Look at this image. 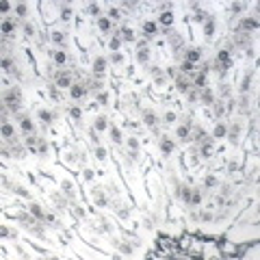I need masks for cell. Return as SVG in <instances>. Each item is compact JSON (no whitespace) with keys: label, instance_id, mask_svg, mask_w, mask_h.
Masks as SVG:
<instances>
[{"label":"cell","instance_id":"obj_21","mask_svg":"<svg viewBox=\"0 0 260 260\" xmlns=\"http://www.w3.org/2000/svg\"><path fill=\"white\" fill-rule=\"evenodd\" d=\"M52 200H54V204H56V206H61V208H63V206H67V202H65L59 193H54V195H52Z\"/></svg>","mask_w":260,"mask_h":260},{"label":"cell","instance_id":"obj_13","mask_svg":"<svg viewBox=\"0 0 260 260\" xmlns=\"http://www.w3.org/2000/svg\"><path fill=\"white\" fill-rule=\"evenodd\" d=\"M204 33H206L208 37L215 33V22H213V20H208V22H206V26H204Z\"/></svg>","mask_w":260,"mask_h":260},{"label":"cell","instance_id":"obj_48","mask_svg":"<svg viewBox=\"0 0 260 260\" xmlns=\"http://www.w3.org/2000/svg\"><path fill=\"white\" fill-rule=\"evenodd\" d=\"M119 249H122V252H124V254H130V252H132V249H130L128 245H119Z\"/></svg>","mask_w":260,"mask_h":260},{"label":"cell","instance_id":"obj_14","mask_svg":"<svg viewBox=\"0 0 260 260\" xmlns=\"http://www.w3.org/2000/svg\"><path fill=\"white\" fill-rule=\"evenodd\" d=\"M219 61H221L225 67H230V54H228L225 50H223V52H219Z\"/></svg>","mask_w":260,"mask_h":260},{"label":"cell","instance_id":"obj_6","mask_svg":"<svg viewBox=\"0 0 260 260\" xmlns=\"http://www.w3.org/2000/svg\"><path fill=\"white\" fill-rule=\"evenodd\" d=\"M104 70H106V61H104V59H95V65H93V72H95V74H102Z\"/></svg>","mask_w":260,"mask_h":260},{"label":"cell","instance_id":"obj_32","mask_svg":"<svg viewBox=\"0 0 260 260\" xmlns=\"http://www.w3.org/2000/svg\"><path fill=\"white\" fill-rule=\"evenodd\" d=\"M180 195H182V200H184V202H191V191H189V189H182V191H180Z\"/></svg>","mask_w":260,"mask_h":260},{"label":"cell","instance_id":"obj_29","mask_svg":"<svg viewBox=\"0 0 260 260\" xmlns=\"http://www.w3.org/2000/svg\"><path fill=\"white\" fill-rule=\"evenodd\" d=\"M236 41H238V46H247V43H249V37H247V35H238Z\"/></svg>","mask_w":260,"mask_h":260},{"label":"cell","instance_id":"obj_7","mask_svg":"<svg viewBox=\"0 0 260 260\" xmlns=\"http://www.w3.org/2000/svg\"><path fill=\"white\" fill-rule=\"evenodd\" d=\"M213 100H215V98H213V91H210V89H204V91H202V102H204V104H213Z\"/></svg>","mask_w":260,"mask_h":260},{"label":"cell","instance_id":"obj_43","mask_svg":"<svg viewBox=\"0 0 260 260\" xmlns=\"http://www.w3.org/2000/svg\"><path fill=\"white\" fill-rule=\"evenodd\" d=\"M178 87H180L182 91L186 89V80H184V76H180V78H178Z\"/></svg>","mask_w":260,"mask_h":260},{"label":"cell","instance_id":"obj_20","mask_svg":"<svg viewBox=\"0 0 260 260\" xmlns=\"http://www.w3.org/2000/svg\"><path fill=\"white\" fill-rule=\"evenodd\" d=\"M63 189H65V193H67L70 197H74V189H72V182H70V180H63Z\"/></svg>","mask_w":260,"mask_h":260},{"label":"cell","instance_id":"obj_2","mask_svg":"<svg viewBox=\"0 0 260 260\" xmlns=\"http://www.w3.org/2000/svg\"><path fill=\"white\" fill-rule=\"evenodd\" d=\"M56 85L59 87H70L72 85V74H70V72H59V74H56Z\"/></svg>","mask_w":260,"mask_h":260},{"label":"cell","instance_id":"obj_42","mask_svg":"<svg viewBox=\"0 0 260 260\" xmlns=\"http://www.w3.org/2000/svg\"><path fill=\"white\" fill-rule=\"evenodd\" d=\"M108 46H111V50H117V48H119V39H115V37H113Z\"/></svg>","mask_w":260,"mask_h":260},{"label":"cell","instance_id":"obj_33","mask_svg":"<svg viewBox=\"0 0 260 260\" xmlns=\"http://www.w3.org/2000/svg\"><path fill=\"white\" fill-rule=\"evenodd\" d=\"M111 137H113V141H117V143L122 141V134H119V130H117V128L111 130Z\"/></svg>","mask_w":260,"mask_h":260},{"label":"cell","instance_id":"obj_31","mask_svg":"<svg viewBox=\"0 0 260 260\" xmlns=\"http://www.w3.org/2000/svg\"><path fill=\"white\" fill-rule=\"evenodd\" d=\"M122 33H124V39H126V41H130V39H134V33H132L130 28H124Z\"/></svg>","mask_w":260,"mask_h":260},{"label":"cell","instance_id":"obj_9","mask_svg":"<svg viewBox=\"0 0 260 260\" xmlns=\"http://www.w3.org/2000/svg\"><path fill=\"white\" fill-rule=\"evenodd\" d=\"M31 213L35 215V219H41L43 221V213H41V208H39L37 204H31Z\"/></svg>","mask_w":260,"mask_h":260},{"label":"cell","instance_id":"obj_22","mask_svg":"<svg viewBox=\"0 0 260 260\" xmlns=\"http://www.w3.org/2000/svg\"><path fill=\"white\" fill-rule=\"evenodd\" d=\"M13 26H15V24H13L11 20H7V22H2V33H11V31H13Z\"/></svg>","mask_w":260,"mask_h":260},{"label":"cell","instance_id":"obj_37","mask_svg":"<svg viewBox=\"0 0 260 260\" xmlns=\"http://www.w3.org/2000/svg\"><path fill=\"white\" fill-rule=\"evenodd\" d=\"M89 13H91V15H98V13H100V7H98V4H89Z\"/></svg>","mask_w":260,"mask_h":260},{"label":"cell","instance_id":"obj_19","mask_svg":"<svg viewBox=\"0 0 260 260\" xmlns=\"http://www.w3.org/2000/svg\"><path fill=\"white\" fill-rule=\"evenodd\" d=\"M143 31L152 35V33H156V24H154V22H145V24H143Z\"/></svg>","mask_w":260,"mask_h":260},{"label":"cell","instance_id":"obj_49","mask_svg":"<svg viewBox=\"0 0 260 260\" xmlns=\"http://www.w3.org/2000/svg\"><path fill=\"white\" fill-rule=\"evenodd\" d=\"M15 191H17V193H20V195H24V197H28V193H26V189H20V186H17V189H15Z\"/></svg>","mask_w":260,"mask_h":260},{"label":"cell","instance_id":"obj_5","mask_svg":"<svg viewBox=\"0 0 260 260\" xmlns=\"http://www.w3.org/2000/svg\"><path fill=\"white\" fill-rule=\"evenodd\" d=\"M256 26H258V22H256V20H252V17H249V20H243V22H241V28H243V31H254Z\"/></svg>","mask_w":260,"mask_h":260},{"label":"cell","instance_id":"obj_25","mask_svg":"<svg viewBox=\"0 0 260 260\" xmlns=\"http://www.w3.org/2000/svg\"><path fill=\"white\" fill-rule=\"evenodd\" d=\"M161 147H163V152H165V154H169V152L173 150V143H171V141H163V145H161Z\"/></svg>","mask_w":260,"mask_h":260},{"label":"cell","instance_id":"obj_39","mask_svg":"<svg viewBox=\"0 0 260 260\" xmlns=\"http://www.w3.org/2000/svg\"><path fill=\"white\" fill-rule=\"evenodd\" d=\"M145 124H150V126H152V124H156V117H154L152 113H147V115H145Z\"/></svg>","mask_w":260,"mask_h":260},{"label":"cell","instance_id":"obj_52","mask_svg":"<svg viewBox=\"0 0 260 260\" xmlns=\"http://www.w3.org/2000/svg\"><path fill=\"white\" fill-rule=\"evenodd\" d=\"M74 213H76L78 217H83V215H85V210H83V208H74Z\"/></svg>","mask_w":260,"mask_h":260},{"label":"cell","instance_id":"obj_50","mask_svg":"<svg viewBox=\"0 0 260 260\" xmlns=\"http://www.w3.org/2000/svg\"><path fill=\"white\" fill-rule=\"evenodd\" d=\"M128 145H130V147H137V145H139V141H137V139H130Z\"/></svg>","mask_w":260,"mask_h":260},{"label":"cell","instance_id":"obj_18","mask_svg":"<svg viewBox=\"0 0 260 260\" xmlns=\"http://www.w3.org/2000/svg\"><path fill=\"white\" fill-rule=\"evenodd\" d=\"M98 26H100V31H104V33H106V31H108V28H111V22H108V20H106V17H102V20H100V22H98Z\"/></svg>","mask_w":260,"mask_h":260},{"label":"cell","instance_id":"obj_40","mask_svg":"<svg viewBox=\"0 0 260 260\" xmlns=\"http://www.w3.org/2000/svg\"><path fill=\"white\" fill-rule=\"evenodd\" d=\"M243 7H245L243 2H236V4H232V11H234V13H238V11H243Z\"/></svg>","mask_w":260,"mask_h":260},{"label":"cell","instance_id":"obj_46","mask_svg":"<svg viewBox=\"0 0 260 260\" xmlns=\"http://www.w3.org/2000/svg\"><path fill=\"white\" fill-rule=\"evenodd\" d=\"M0 11L7 13V11H9V2H2V4H0Z\"/></svg>","mask_w":260,"mask_h":260},{"label":"cell","instance_id":"obj_3","mask_svg":"<svg viewBox=\"0 0 260 260\" xmlns=\"http://www.w3.org/2000/svg\"><path fill=\"white\" fill-rule=\"evenodd\" d=\"M137 59H139V63H147V59H150V52H147V48H145V41L139 43V52H137Z\"/></svg>","mask_w":260,"mask_h":260},{"label":"cell","instance_id":"obj_1","mask_svg":"<svg viewBox=\"0 0 260 260\" xmlns=\"http://www.w3.org/2000/svg\"><path fill=\"white\" fill-rule=\"evenodd\" d=\"M20 100H22V91H20L17 87H13V89L7 93V98H4V102H7L9 106H20Z\"/></svg>","mask_w":260,"mask_h":260},{"label":"cell","instance_id":"obj_44","mask_svg":"<svg viewBox=\"0 0 260 260\" xmlns=\"http://www.w3.org/2000/svg\"><path fill=\"white\" fill-rule=\"evenodd\" d=\"M2 67L9 70V67H11V59H2Z\"/></svg>","mask_w":260,"mask_h":260},{"label":"cell","instance_id":"obj_15","mask_svg":"<svg viewBox=\"0 0 260 260\" xmlns=\"http://www.w3.org/2000/svg\"><path fill=\"white\" fill-rule=\"evenodd\" d=\"M202 154H204V156H210V154H213V143H210V141H206V143L202 145Z\"/></svg>","mask_w":260,"mask_h":260},{"label":"cell","instance_id":"obj_23","mask_svg":"<svg viewBox=\"0 0 260 260\" xmlns=\"http://www.w3.org/2000/svg\"><path fill=\"white\" fill-rule=\"evenodd\" d=\"M95 128H98V130L106 128V117H98V119H95Z\"/></svg>","mask_w":260,"mask_h":260},{"label":"cell","instance_id":"obj_11","mask_svg":"<svg viewBox=\"0 0 260 260\" xmlns=\"http://www.w3.org/2000/svg\"><path fill=\"white\" fill-rule=\"evenodd\" d=\"M193 83H195V87H204L206 76H204V74H195V76H193Z\"/></svg>","mask_w":260,"mask_h":260},{"label":"cell","instance_id":"obj_35","mask_svg":"<svg viewBox=\"0 0 260 260\" xmlns=\"http://www.w3.org/2000/svg\"><path fill=\"white\" fill-rule=\"evenodd\" d=\"M43 219H46V221H48L50 225H59V221L54 219V215H46V217H43Z\"/></svg>","mask_w":260,"mask_h":260},{"label":"cell","instance_id":"obj_36","mask_svg":"<svg viewBox=\"0 0 260 260\" xmlns=\"http://www.w3.org/2000/svg\"><path fill=\"white\" fill-rule=\"evenodd\" d=\"M15 11H17V15H26V4H17Z\"/></svg>","mask_w":260,"mask_h":260},{"label":"cell","instance_id":"obj_34","mask_svg":"<svg viewBox=\"0 0 260 260\" xmlns=\"http://www.w3.org/2000/svg\"><path fill=\"white\" fill-rule=\"evenodd\" d=\"M215 134H217V137H223V134H225V126H223V124H219V126L215 128Z\"/></svg>","mask_w":260,"mask_h":260},{"label":"cell","instance_id":"obj_24","mask_svg":"<svg viewBox=\"0 0 260 260\" xmlns=\"http://www.w3.org/2000/svg\"><path fill=\"white\" fill-rule=\"evenodd\" d=\"M63 39H65V37H63V33H59V31H54V33H52V41H54V43H63Z\"/></svg>","mask_w":260,"mask_h":260},{"label":"cell","instance_id":"obj_16","mask_svg":"<svg viewBox=\"0 0 260 260\" xmlns=\"http://www.w3.org/2000/svg\"><path fill=\"white\" fill-rule=\"evenodd\" d=\"M20 124H22V130H24V132H31V130H33V122H31V119H24V117H22Z\"/></svg>","mask_w":260,"mask_h":260},{"label":"cell","instance_id":"obj_26","mask_svg":"<svg viewBox=\"0 0 260 260\" xmlns=\"http://www.w3.org/2000/svg\"><path fill=\"white\" fill-rule=\"evenodd\" d=\"M13 134V128L9 124H2V137H11Z\"/></svg>","mask_w":260,"mask_h":260},{"label":"cell","instance_id":"obj_27","mask_svg":"<svg viewBox=\"0 0 260 260\" xmlns=\"http://www.w3.org/2000/svg\"><path fill=\"white\" fill-rule=\"evenodd\" d=\"M54 61H56L59 65H63V63H65V54H63V52H54Z\"/></svg>","mask_w":260,"mask_h":260},{"label":"cell","instance_id":"obj_28","mask_svg":"<svg viewBox=\"0 0 260 260\" xmlns=\"http://www.w3.org/2000/svg\"><path fill=\"white\" fill-rule=\"evenodd\" d=\"M180 43H182V39H180V35H171V46L178 50L180 48Z\"/></svg>","mask_w":260,"mask_h":260},{"label":"cell","instance_id":"obj_8","mask_svg":"<svg viewBox=\"0 0 260 260\" xmlns=\"http://www.w3.org/2000/svg\"><path fill=\"white\" fill-rule=\"evenodd\" d=\"M197 59H200V50H191L189 54H186V61L193 65V63H197Z\"/></svg>","mask_w":260,"mask_h":260},{"label":"cell","instance_id":"obj_45","mask_svg":"<svg viewBox=\"0 0 260 260\" xmlns=\"http://www.w3.org/2000/svg\"><path fill=\"white\" fill-rule=\"evenodd\" d=\"M191 202H193V204H200V202H202V197L195 193V195H191Z\"/></svg>","mask_w":260,"mask_h":260},{"label":"cell","instance_id":"obj_10","mask_svg":"<svg viewBox=\"0 0 260 260\" xmlns=\"http://www.w3.org/2000/svg\"><path fill=\"white\" fill-rule=\"evenodd\" d=\"M171 22H173V15H171V13H161V24L169 26Z\"/></svg>","mask_w":260,"mask_h":260},{"label":"cell","instance_id":"obj_51","mask_svg":"<svg viewBox=\"0 0 260 260\" xmlns=\"http://www.w3.org/2000/svg\"><path fill=\"white\" fill-rule=\"evenodd\" d=\"M98 100H100L102 104H106V93H100V98H98Z\"/></svg>","mask_w":260,"mask_h":260},{"label":"cell","instance_id":"obj_17","mask_svg":"<svg viewBox=\"0 0 260 260\" xmlns=\"http://www.w3.org/2000/svg\"><path fill=\"white\" fill-rule=\"evenodd\" d=\"M176 134H178L180 139H186V137H189V126H180V128L176 130Z\"/></svg>","mask_w":260,"mask_h":260},{"label":"cell","instance_id":"obj_4","mask_svg":"<svg viewBox=\"0 0 260 260\" xmlns=\"http://www.w3.org/2000/svg\"><path fill=\"white\" fill-rule=\"evenodd\" d=\"M70 95H72L74 100H80V98L85 95V87H83V85H72V91H70Z\"/></svg>","mask_w":260,"mask_h":260},{"label":"cell","instance_id":"obj_38","mask_svg":"<svg viewBox=\"0 0 260 260\" xmlns=\"http://www.w3.org/2000/svg\"><path fill=\"white\" fill-rule=\"evenodd\" d=\"M61 17H63V20H70V17H72V11H70L67 7H63V13H61Z\"/></svg>","mask_w":260,"mask_h":260},{"label":"cell","instance_id":"obj_47","mask_svg":"<svg viewBox=\"0 0 260 260\" xmlns=\"http://www.w3.org/2000/svg\"><path fill=\"white\" fill-rule=\"evenodd\" d=\"M215 113H217V115H223V106H221V104H217V106H215Z\"/></svg>","mask_w":260,"mask_h":260},{"label":"cell","instance_id":"obj_12","mask_svg":"<svg viewBox=\"0 0 260 260\" xmlns=\"http://www.w3.org/2000/svg\"><path fill=\"white\" fill-rule=\"evenodd\" d=\"M238 130H241V126H236V124L232 126V132H230V141H232V143L238 141Z\"/></svg>","mask_w":260,"mask_h":260},{"label":"cell","instance_id":"obj_30","mask_svg":"<svg viewBox=\"0 0 260 260\" xmlns=\"http://www.w3.org/2000/svg\"><path fill=\"white\" fill-rule=\"evenodd\" d=\"M39 119H41V122H50V119H52V115H50L48 111H39Z\"/></svg>","mask_w":260,"mask_h":260},{"label":"cell","instance_id":"obj_41","mask_svg":"<svg viewBox=\"0 0 260 260\" xmlns=\"http://www.w3.org/2000/svg\"><path fill=\"white\" fill-rule=\"evenodd\" d=\"M215 184H217L215 176H208V178H206V186H215Z\"/></svg>","mask_w":260,"mask_h":260}]
</instances>
